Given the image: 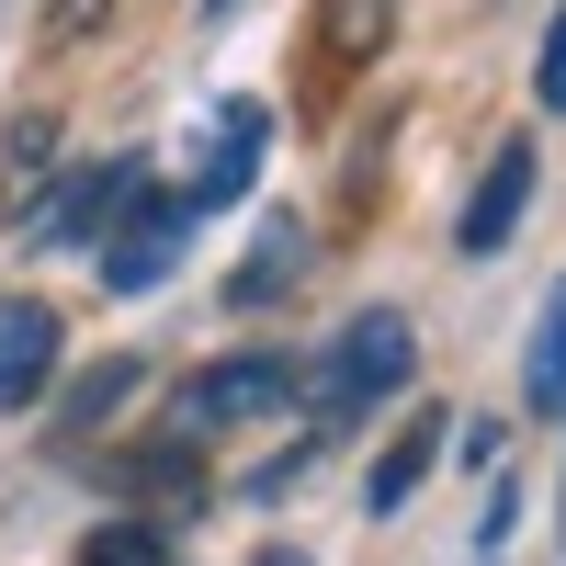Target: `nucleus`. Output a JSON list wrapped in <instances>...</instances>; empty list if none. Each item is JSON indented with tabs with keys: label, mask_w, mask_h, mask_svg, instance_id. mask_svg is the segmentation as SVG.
Wrapping results in <instances>:
<instances>
[{
	"label": "nucleus",
	"mask_w": 566,
	"mask_h": 566,
	"mask_svg": "<svg viewBox=\"0 0 566 566\" xmlns=\"http://www.w3.org/2000/svg\"><path fill=\"white\" fill-rule=\"evenodd\" d=\"M522 216H533V136H510V148L488 159V181H476V205L453 216V250L464 261H499L510 239H522Z\"/></svg>",
	"instance_id": "nucleus-4"
},
{
	"label": "nucleus",
	"mask_w": 566,
	"mask_h": 566,
	"mask_svg": "<svg viewBox=\"0 0 566 566\" xmlns=\"http://www.w3.org/2000/svg\"><path fill=\"white\" fill-rule=\"evenodd\" d=\"M261 566H306V555H261Z\"/></svg>",
	"instance_id": "nucleus-13"
},
{
	"label": "nucleus",
	"mask_w": 566,
	"mask_h": 566,
	"mask_svg": "<svg viewBox=\"0 0 566 566\" xmlns=\"http://www.w3.org/2000/svg\"><path fill=\"white\" fill-rule=\"evenodd\" d=\"M57 352H69V328L45 295H0V408H34L45 386H57Z\"/></svg>",
	"instance_id": "nucleus-6"
},
{
	"label": "nucleus",
	"mask_w": 566,
	"mask_h": 566,
	"mask_svg": "<svg viewBox=\"0 0 566 566\" xmlns=\"http://www.w3.org/2000/svg\"><path fill=\"white\" fill-rule=\"evenodd\" d=\"M442 442H453V419H442V408H419L408 431H397L386 453H374V476H363V510H374V522L419 499V476H431V453H442Z\"/></svg>",
	"instance_id": "nucleus-8"
},
{
	"label": "nucleus",
	"mask_w": 566,
	"mask_h": 566,
	"mask_svg": "<svg viewBox=\"0 0 566 566\" xmlns=\"http://www.w3.org/2000/svg\"><path fill=\"white\" fill-rule=\"evenodd\" d=\"M261 148H272V114H261V103H216V148H205L193 181H181V205H193V216H227V205L250 193Z\"/></svg>",
	"instance_id": "nucleus-7"
},
{
	"label": "nucleus",
	"mask_w": 566,
	"mask_h": 566,
	"mask_svg": "<svg viewBox=\"0 0 566 566\" xmlns=\"http://www.w3.org/2000/svg\"><path fill=\"white\" fill-rule=\"evenodd\" d=\"M408 363H419V328H408L397 306H374V317H352L340 340L306 363V397H317L328 419H352V408H374V397H397Z\"/></svg>",
	"instance_id": "nucleus-1"
},
{
	"label": "nucleus",
	"mask_w": 566,
	"mask_h": 566,
	"mask_svg": "<svg viewBox=\"0 0 566 566\" xmlns=\"http://www.w3.org/2000/svg\"><path fill=\"white\" fill-rule=\"evenodd\" d=\"M533 103H544V114H566V12H555L544 57H533Z\"/></svg>",
	"instance_id": "nucleus-12"
},
{
	"label": "nucleus",
	"mask_w": 566,
	"mask_h": 566,
	"mask_svg": "<svg viewBox=\"0 0 566 566\" xmlns=\"http://www.w3.org/2000/svg\"><path fill=\"white\" fill-rule=\"evenodd\" d=\"M283 397H295L283 352H227V363H205L193 386H181V442L227 431V419H261V408H283Z\"/></svg>",
	"instance_id": "nucleus-3"
},
{
	"label": "nucleus",
	"mask_w": 566,
	"mask_h": 566,
	"mask_svg": "<svg viewBox=\"0 0 566 566\" xmlns=\"http://www.w3.org/2000/svg\"><path fill=\"white\" fill-rule=\"evenodd\" d=\"M522 397L555 419L566 408V283H555V306H544V328H533V352H522Z\"/></svg>",
	"instance_id": "nucleus-10"
},
{
	"label": "nucleus",
	"mask_w": 566,
	"mask_h": 566,
	"mask_svg": "<svg viewBox=\"0 0 566 566\" xmlns=\"http://www.w3.org/2000/svg\"><path fill=\"white\" fill-rule=\"evenodd\" d=\"M216 12H227V0H216Z\"/></svg>",
	"instance_id": "nucleus-14"
},
{
	"label": "nucleus",
	"mask_w": 566,
	"mask_h": 566,
	"mask_svg": "<svg viewBox=\"0 0 566 566\" xmlns=\"http://www.w3.org/2000/svg\"><path fill=\"white\" fill-rule=\"evenodd\" d=\"M295 272H306V227H295V216H272L261 239H250V261L227 272V306H272V283H295Z\"/></svg>",
	"instance_id": "nucleus-9"
},
{
	"label": "nucleus",
	"mask_w": 566,
	"mask_h": 566,
	"mask_svg": "<svg viewBox=\"0 0 566 566\" xmlns=\"http://www.w3.org/2000/svg\"><path fill=\"white\" fill-rule=\"evenodd\" d=\"M136 181H148V159H103V170H69L57 193H45V216H34V239H57V250H103V227L136 205Z\"/></svg>",
	"instance_id": "nucleus-5"
},
{
	"label": "nucleus",
	"mask_w": 566,
	"mask_h": 566,
	"mask_svg": "<svg viewBox=\"0 0 566 566\" xmlns=\"http://www.w3.org/2000/svg\"><path fill=\"white\" fill-rule=\"evenodd\" d=\"M80 566H170V533L159 522H103L80 544Z\"/></svg>",
	"instance_id": "nucleus-11"
},
{
	"label": "nucleus",
	"mask_w": 566,
	"mask_h": 566,
	"mask_svg": "<svg viewBox=\"0 0 566 566\" xmlns=\"http://www.w3.org/2000/svg\"><path fill=\"white\" fill-rule=\"evenodd\" d=\"M193 205H181V193H148V181H136V205L103 227V283H114V295H148V283L181 261V239H193Z\"/></svg>",
	"instance_id": "nucleus-2"
}]
</instances>
